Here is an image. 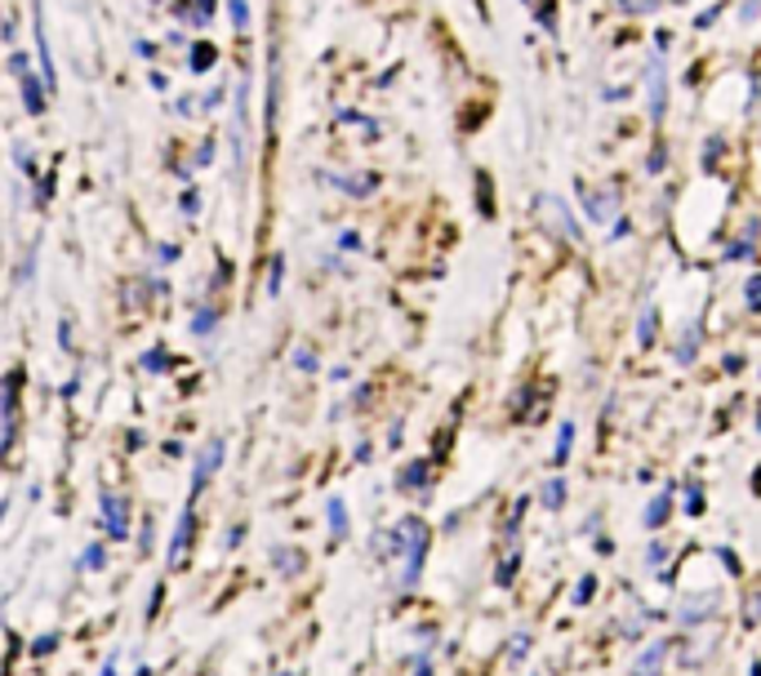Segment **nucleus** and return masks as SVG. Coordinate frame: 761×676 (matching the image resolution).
I'll return each mask as SVG.
<instances>
[{"label": "nucleus", "mask_w": 761, "mask_h": 676, "mask_svg": "<svg viewBox=\"0 0 761 676\" xmlns=\"http://www.w3.org/2000/svg\"><path fill=\"white\" fill-rule=\"evenodd\" d=\"M396 543H401V552H405V579H401V584L414 588V584H418V570H423V552H427V525H423L418 516L401 521Z\"/></svg>", "instance_id": "nucleus-1"}, {"label": "nucleus", "mask_w": 761, "mask_h": 676, "mask_svg": "<svg viewBox=\"0 0 761 676\" xmlns=\"http://www.w3.org/2000/svg\"><path fill=\"white\" fill-rule=\"evenodd\" d=\"M219 464H224V440H209L205 445V455L196 459V477H192V494H200L205 490V481L219 472Z\"/></svg>", "instance_id": "nucleus-2"}, {"label": "nucleus", "mask_w": 761, "mask_h": 676, "mask_svg": "<svg viewBox=\"0 0 761 676\" xmlns=\"http://www.w3.org/2000/svg\"><path fill=\"white\" fill-rule=\"evenodd\" d=\"M102 521H107V534H112V538H126L130 534L126 530V499L102 494Z\"/></svg>", "instance_id": "nucleus-3"}, {"label": "nucleus", "mask_w": 761, "mask_h": 676, "mask_svg": "<svg viewBox=\"0 0 761 676\" xmlns=\"http://www.w3.org/2000/svg\"><path fill=\"white\" fill-rule=\"evenodd\" d=\"M192 525H196V516H192V508H183V516H178V530H174V543H170V566H178V556H183V547H187V534H192Z\"/></svg>", "instance_id": "nucleus-4"}, {"label": "nucleus", "mask_w": 761, "mask_h": 676, "mask_svg": "<svg viewBox=\"0 0 761 676\" xmlns=\"http://www.w3.org/2000/svg\"><path fill=\"white\" fill-rule=\"evenodd\" d=\"M325 516H330L335 543H344V538H348V503H344V499H330V503H325Z\"/></svg>", "instance_id": "nucleus-5"}, {"label": "nucleus", "mask_w": 761, "mask_h": 676, "mask_svg": "<svg viewBox=\"0 0 761 676\" xmlns=\"http://www.w3.org/2000/svg\"><path fill=\"white\" fill-rule=\"evenodd\" d=\"M272 560H276V570H281L285 579L303 570V552H294V547H276V552H272Z\"/></svg>", "instance_id": "nucleus-6"}, {"label": "nucleus", "mask_w": 761, "mask_h": 676, "mask_svg": "<svg viewBox=\"0 0 761 676\" xmlns=\"http://www.w3.org/2000/svg\"><path fill=\"white\" fill-rule=\"evenodd\" d=\"M664 654H668V645H650L641 658H637V667H632V676H650V672H660V663H664Z\"/></svg>", "instance_id": "nucleus-7"}, {"label": "nucleus", "mask_w": 761, "mask_h": 676, "mask_svg": "<svg viewBox=\"0 0 761 676\" xmlns=\"http://www.w3.org/2000/svg\"><path fill=\"white\" fill-rule=\"evenodd\" d=\"M668 512H673V503H668V494H660L655 503L645 508V525H650V530H655V525H664V521H668Z\"/></svg>", "instance_id": "nucleus-8"}, {"label": "nucleus", "mask_w": 761, "mask_h": 676, "mask_svg": "<svg viewBox=\"0 0 761 676\" xmlns=\"http://www.w3.org/2000/svg\"><path fill=\"white\" fill-rule=\"evenodd\" d=\"M107 566V552H102V543H89L85 552H80V570H102Z\"/></svg>", "instance_id": "nucleus-9"}, {"label": "nucleus", "mask_w": 761, "mask_h": 676, "mask_svg": "<svg viewBox=\"0 0 761 676\" xmlns=\"http://www.w3.org/2000/svg\"><path fill=\"white\" fill-rule=\"evenodd\" d=\"M570 440H575V423H562V436H557V455H553V464L562 468L566 459H570Z\"/></svg>", "instance_id": "nucleus-10"}, {"label": "nucleus", "mask_w": 761, "mask_h": 676, "mask_svg": "<svg viewBox=\"0 0 761 676\" xmlns=\"http://www.w3.org/2000/svg\"><path fill=\"white\" fill-rule=\"evenodd\" d=\"M543 503H548L553 512L566 508V481H548V486H543Z\"/></svg>", "instance_id": "nucleus-11"}, {"label": "nucleus", "mask_w": 761, "mask_h": 676, "mask_svg": "<svg viewBox=\"0 0 761 676\" xmlns=\"http://www.w3.org/2000/svg\"><path fill=\"white\" fill-rule=\"evenodd\" d=\"M593 592H597V579L588 575V579H584V584L575 588V606H588V601H593Z\"/></svg>", "instance_id": "nucleus-12"}, {"label": "nucleus", "mask_w": 761, "mask_h": 676, "mask_svg": "<svg viewBox=\"0 0 761 676\" xmlns=\"http://www.w3.org/2000/svg\"><path fill=\"white\" fill-rule=\"evenodd\" d=\"M664 556H668L664 543H650V547H645V560H650V566H664Z\"/></svg>", "instance_id": "nucleus-13"}, {"label": "nucleus", "mask_w": 761, "mask_h": 676, "mask_svg": "<svg viewBox=\"0 0 761 676\" xmlns=\"http://www.w3.org/2000/svg\"><path fill=\"white\" fill-rule=\"evenodd\" d=\"M423 477H427V468H410V472H401V486H423Z\"/></svg>", "instance_id": "nucleus-14"}, {"label": "nucleus", "mask_w": 761, "mask_h": 676, "mask_svg": "<svg viewBox=\"0 0 761 676\" xmlns=\"http://www.w3.org/2000/svg\"><path fill=\"white\" fill-rule=\"evenodd\" d=\"M209 329H214V312H200L196 316V334H209Z\"/></svg>", "instance_id": "nucleus-15"}, {"label": "nucleus", "mask_w": 761, "mask_h": 676, "mask_svg": "<svg viewBox=\"0 0 761 676\" xmlns=\"http://www.w3.org/2000/svg\"><path fill=\"white\" fill-rule=\"evenodd\" d=\"M143 366H148V370H165V352H148Z\"/></svg>", "instance_id": "nucleus-16"}, {"label": "nucleus", "mask_w": 761, "mask_h": 676, "mask_svg": "<svg viewBox=\"0 0 761 676\" xmlns=\"http://www.w3.org/2000/svg\"><path fill=\"white\" fill-rule=\"evenodd\" d=\"M241 538H246V525H237V530H232V534H224V547H237V543H241Z\"/></svg>", "instance_id": "nucleus-17"}, {"label": "nucleus", "mask_w": 761, "mask_h": 676, "mask_svg": "<svg viewBox=\"0 0 761 676\" xmlns=\"http://www.w3.org/2000/svg\"><path fill=\"white\" fill-rule=\"evenodd\" d=\"M54 645H58V636L50 632V636H41V641H36V654H45V650H54Z\"/></svg>", "instance_id": "nucleus-18"}, {"label": "nucleus", "mask_w": 761, "mask_h": 676, "mask_svg": "<svg viewBox=\"0 0 761 676\" xmlns=\"http://www.w3.org/2000/svg\"><path fill=\"white\" fill-rule=\"evenodd\" d=\"M525 650H530V636H517V645H512V658H525Z\"/></svg>", "instance_id": "nucleus-19"}, {"label": "nucleus", "mask_w": 761, "mask_h": 676, "mask_svg": "<svg viewBox=\"0 0 761 676\" xmlns=\"http://www.w3.org/2000/svg\"><path fill=\"white\" fill-rule=\"evenodd\" d=\"M102 676H117V663H112V658H107V667H102Z\"/></svg>", "instance_id": "nucleus-20"}, {"label": "nucleus", "mask_w": 761, "mask_h": 676, "mask_svg": "<svg viewBox=\"0 0 761 676\" xmlns=\"http://www.w3.org/2000/svg\"><path fill=\"white\" fill-rule=\"evenodd\" d=\"M281 676H290V672H281Z\"/></svg>", "instance_id": "nucleus-21"}]
</instances>
